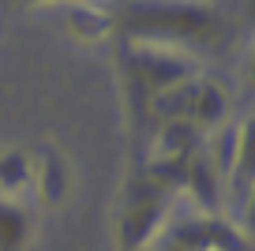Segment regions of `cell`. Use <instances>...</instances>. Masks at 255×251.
<instances>
[{
  "label": "cell",
  "instance_id": "1",
  "mask_svg": "<svg viewBox=\"0 0 255 251\" xmlns=\"http://www.w3.org/2000/svg\"><path fill=\"white\" fill-rule=\"evenodd\" d=\"M117 34L139 45L214 49L225 38V23L207 0H124L117 8Z\"/></svg>",
  "mask_w": 255,
  "mask_h": 251
},
{
  "label": "cell",
  "instance_id": "2",
  "mask_svg": "<svg viewBox=\"0 0 255 251\" xmlns=\"http://www.w3.org/2000/svg\"><path fill=\"white\" fill-rule=\"evenodd\" d=\"M173 203H176V191L169 184L154 180L139 165L117 199V221H113L117 251H146L161 236Z\"/></svg>",
  "mask_w": 255,
  "mask_h": 251
},
{
  "label": "cell",
  "instance_id": "3",
  "mask_svg": "<svg viewBox=\"0 0 255 251\" xmlns=\"http://www.w3.org/2000/svg\"><path fill=\"white\" fill-rule=\"evenodd\" d=\"M191 75H199V71H195V64H191V56L184 49L124 41V87L143 117H146V105L154 98L180 87L184 79H191Z\"/></svg>",
  "mask_w": 255,
  "mask_h": 251
},
{
  "label": "cell",
  "instance_id": "4",
  "mask_svg": "<svg viewBox=\"0 0 255 251\" xmlns=\"http://www.w3.org/2000/svg\"><path fill=\"white\" fill-rule=\"evenodd\" d=\"M146 117H150L154 124H188V127H195V131L210 135L229 117V94H225L222 83H214V79L191 75V79H184L180 87H173L161 98H154V102L146 105Z\"/></svg>",
  "mask_w": 255,
  "mask_h": 251
},
{
  "label": "cell",
  "instance_id": "5",
  "mask_svg": "<svg viewBox=\"0 0 255 251\" xmlns=\"http://www.w3.org/2000/svg\"><path fill=\"white\" fill-rule=\"evenodd\" d=\"M146 251H248V244L244 233L225 225L218 214H191L161 229V236Z\"/></svg>",
  "mask_w": 255,
  "mask_h": 251
},
{
  "label": "cell",
  "instance_id": "6",
  "mask_svg": "<svg viewBox=\"0 0 255 251\" xmlns=\"http://www.w3.org/2000/svg\"><path fill=\"white\" fill-rule=\"evenodd\" d=\"M64 26L83 45H102L117 34V8L105 0H72L64 4Z\"/></svg>",
  "mask_w": 255,
  "mask_h": 251
},
{
  "label": "cell",
  "instance_id": "7",
  "mask_svg": "<svg viewBox=\"0 0 255 251\" xmlns=\"http://www.w3.org/2000/svg\"><path fill=\"white\" fill-rule=\"evenodd\" d=\"M38 206H60L72 191V169H68V157L53 146L34 150V184H30Z\"/></svg>",
  "mask_w": 255,
  "mask_h": 251
},
{
  "label": "cell",
  "instance_id": "8",
  "mask_svg": "<svg viewBox=\"0 0 255 251\" xmlns=\"http://www.w3.org/2000/svg\"><path fill=\"white\" fill-rule=\"evenodd\" d=\"M34 233H38L34 206L0 199V251H30Z\"/></svg>",
  "mask_w": 255,
  "mask_h": 251
},
{
  "label": "cell",
  "instance_id": "9",
  "mask_svg": "<svg viewBox=\"0 0 255 251\" xmlns=\"http://www.w3.org/2000/svg\"><path fill=\"white\" fill-rule=\"evenodd\" d=\"M225 184H229L237 195L255 184V117L240 120V124L233 127V157H229Z\"/></svg>",
  "mask_w": 255,
  "mask_h": 251
},
{
  "label": "cell",
  "instance_id": "10",
  "mask_svg": "<svg viewBox=\"0 0 255 251\" xmlns=\"http://www.w3.org/2000/svg\"><path fill=\"white\" fill-rule=\"evenodd\" d=\"M34 184V150H4L0 154V199L11 203H26Z\"/></svg>",
  "mask_w": 255,
  "mask_h": 251
},
{
  "label": "cell",
  "instance_id": "11",
  "mask_svg": "<svg viewBox=\"0 0 255 251\" xmlns=\"http://www.w3.org/2000/svg\"><path fill=\"white\" fill-rule=\"evenodd\" d=\"M244 236L255 240V184L244 191Z\"/></svg>",
  "mask_w": 255,
  "mask_h": 251
},
{
  "label": "cell",
  "instance_id": "12",
  "mask_svg": "<svg viewBox=\"0 0 255 251\" xmlns=\"http://www.w3.org/2000/svg\"><path fill=\"white\" fill-rule=\"evenodd\" d=\"M244 87L255 94V41H252V49H248V60H244Z\"/></svg>",
  "mask_w": 255,
  "mask_h": 251
},
{
  "label": "cell",
  "instance_id": "13",
  "mask_svg": "<svg viewBox=\"0 0 255 251\" xmlns=\"http://www.w3.org/2000/svg\"><path fill=\"white\" fill-rule=\"evenodd\" d=\"M248 15H252V23H255V0H248Z\"/></svg>",
  "mask_w": 255,
  "mask_h": 251
},
{
  "label": "cell",
  "instance_id": "14",
  "mask_svg": "<svg viewBox=\"0 0 255 251\" xmlns=\"http://www.w3.org/2000/svg\"><path fill=\"white\" fill-rule=\"evenodd\" d=\"M23 4H49V0H23ZM64 4H72V0H64Z\"/></svg>",
  "mask_w": 255,
  "mask_h": 251
}]
</instances>
